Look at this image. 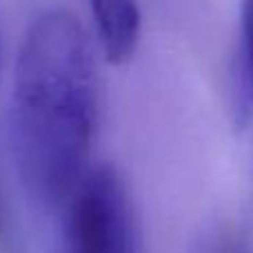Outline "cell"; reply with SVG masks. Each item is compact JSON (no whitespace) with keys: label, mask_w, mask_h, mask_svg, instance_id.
<instances>
[{"label":"cell","mask_w":253,"mask_h":253,"mask_svg":"<svg viewBox=\"0 0 253 253\" xmlns=\"http://www.w3.org/2000/svg\"><path fill=\"white\" fill-rule=\"evenodd\" d=\"M100 120L98 47L74 11L53 7L27 25L9 93L18 178L40 209H65L87 175Z\"/></svg>","instance_id":"1"},{"label":"cell","mask_w":253,"mask_h":253,"mask_svg":"<svg viewBox=\"0 0 253 253\" xmlns=\"http://www.w3.org/2000/svg\"><path fill=\"white\" fill-rule=\"evenodd\" d=\"M193 253H253L249 242L236 231L229 229H215L198 240Z\"/></svg>","instance_id":"5"},{"label":"cell","mask_w":253,"mask_h":253,"mask_svg":"<svg viewBox=\"0 0 253 253\" xmlns=\"http://www.w3.org/2000/svg\"><path fill=\"white\" fill-rule=\"evenodd\" d=\"M231 120L245 131L253 120V0H240L231 58Z\"/></svg>","instance_id":"4"},{"label":"cell","mask_w":253,"mask_h":253,"mask_svg":"<svg viewBox=\"0 0 253 253\" xmlns=\"http://www.w3.org/2000/svg\"><path fill=\"white\" fill-rule=\"evenodd\" d=\"M65 211V253H142L129 189L111 165L89 169Z\"/></svg>","instance_id":"2"},{"label":"cell","mask_w":253,"mask_h":253,"mask_svg":"<svg viewBox=\"0 0 253 253\" xmlns=\"http://www.w3.org/2000/svg\"><path fill=\"white\" fill-rule=\"evenodd\" d=\"M7 240V227H4V211H2V198H0V251Z\"/></svg>","instance_id":"6"},{"label":"cell","mask_w":253,"mask_h":253,"mask_svg":"<svg viewBox=\"0 0 253 253\" xmlns=\"http://www.w3.org/2000/svg\"><path fill=\"white\" fill-rule=\"evenodd\" d=\"M96 47L109 65H125L140 42L142 13L138 0H87Z\"/></svg>","instance_id":"3"}]
</instances>
